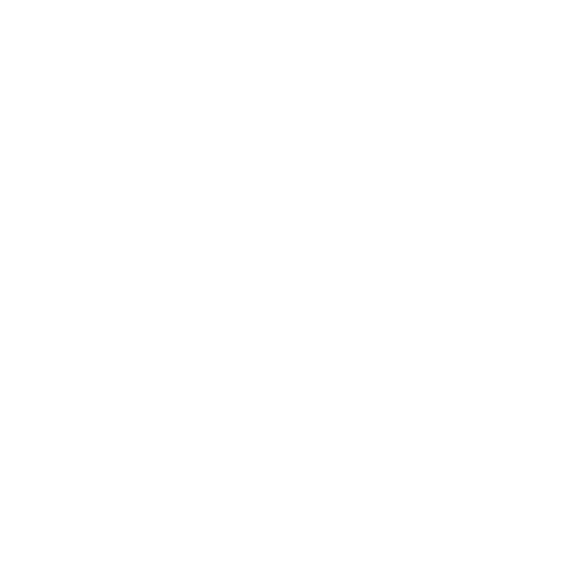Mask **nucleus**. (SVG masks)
I'll return each instance as SVG.
<instances>
[]
</instances>
